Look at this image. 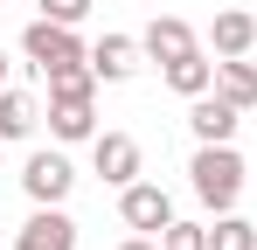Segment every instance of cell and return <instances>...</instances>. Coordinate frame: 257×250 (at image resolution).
I'll return each mask as SVG.
<instances>
[{
  "instance_id": "1",
  "label": "cell",
  "mask_w": 257,
  "mask_h": 250,
  "mask_svg": "<svg viewBox=\"0 0 257 250\" xmlns=\"http://www.w3.org/2000/svg\"><path fill=\"white\" fill-rule=\"evenodd\" d=\"M188 174H195V195H202L215 215H222V208H236V195H243V153H236L229 139H222V146H202Z\"/></svg>"
},
{
  "instance_id": "2",
  "label": "cell",
  "mask_w": 257,
  "mask_h": 250,
  "mask_svg": "<svg viewBox=\"0 0 257 250\" xmlns=\"http://www.w3.org/2000/svg\"><path fill=\"white\" fill-rule=\"evenodd\" d=\"M21 56H28V63H35V70H77V63H90V49L84 42H77V28H70V21H28V35H21Z\"/></svg>"
},
{
  "instance_id": "3",
  "label": "cell",
  "mask_w": 257,
  "mask_h": 250,
  "mask_svg": "<svg viewBox=\"0 0 257 250\" xmlns=\"http://www.w3.org/2000/svg\"><path fill=\"white\" fill-rule=\"evenodd\" d=\"M118 215H125V229H139V236H160L174 222V202H167V188L132 181V188H118Z\"/></svg>"
},
{
  "instance_id": "4",
  "label": "cell",
  "mask_w": 257,
  "mask_h": 250,
  "mask_svg": "<svg viewBox=\"0 0 257 250\" xmlns=\"http://www.w3.org/2000/svg\"><path fill=\"white\" fill-rule=\"evenodd\" d=\"M90 160H97V181H104V188H132V181H139V139L97 132V139H90Z\"/></svg>"
},
{
  "instance_id": "5",
  "label": "cell",
  "mask_w": 257,
  "mask_h": 250,
  "mask_svg": "<svg viewBox=\"0 0 257 250\" xmlns=\"http://www.w3.org/2000/svg\"><path fill=\"white\" fill-rule=\"evenodd\" d=\"M21 188H28V202H63L70 188H77V167L63 160V153H28V167H21Z\"/></svg>"
},
{
  "instance_id": "6",
  "label": "cell",
  "mask_w": 257,
  "mask_h": 250,
  "mask_svg": "<svg viewBox=\"0 0 257 250\" xmlns=\"http://www.w3.org/2000/svg\"><path fill=\"white\" fill-rule=\"evenodd\" d=\"M14 250H77V222L63 215V202H42L28 222H21Z\"/></svg>"
},
{
  "instance_id": "7",
  "label": "cell",
  "mask_w": 257,
  "mask_h": 250,
  "mask_svg": "<svg viewBox=\"0 0 257 250\" xmlns=\"http://www.w3.org/2000/svg\"><path fill=\"white\" fill-rule=\"evenodd\" d=\"M236 104L222 97V90H202V97H188V125H195V139L202 146H222V139H236Z\"/></svg>"
},
{
  "instance_id": "8",
  "label": "cell",
  "mask_w": 257,
  "mask_h": 250,
  "mask_svg": "<svg viewBox=\"0 0 257 250\" xmlns=\"http://www.w3.org/2000/svg\"><path fill=\"white\" fill-rule=\"evenodd\" d=\"M49 132H56L63 146L97 139V111H90V97H49Z\"/></svg>"
},
{
  "instance_id": "9",
  "label": "cell",
  "mask_w": 257,
  "mask_h": 250,
  "mask_svg": "<svg viewBox=\"0 0 257 250\" xmlns=\"http://www.w3.org/2000/svg\"><path fill=\"white\" fill-rule=\"evenodd\" d=\"M132 70H139V42L132 35H104L97 49H90V77L97 83H125Z\"/></svg>"
},
{
  "instance_id": "10",
  "label": "cell",
  "mask_w": 257,
  "mask_h": 250,
  "mask_svg": "<svg viewBox=\"0 0 257 250\" xmlns=\"http://www.w3.org/2000/svg\"><path fill=\"white\" fill-rule=\"evenodd\" d=\"M250 42H257V14H243V7H222L209 21V49L215 56H250Z\"/></svg>"
},
{
  "instance_id": "11",
  "label": "cell",
  "mask_w": 257,
  "mask_h": 250,
  "mask_svg": "<svg viewBox=\"0 0 257 250\" xmlns=\"http://www.w3.org/2000/svg\"><path fill=\"white\" fill-rule=\"evenodd\" d=\"M139 49H146L153 63H174V56H188V49H202V42H195V28H188L181 14H160V21H153V28L139 35Z\"/></svg>"
},
{
  "instance_id": "12",
  "label": "cell",
  "mask_w": 257,
  "mask_h": 250,
  "mask_svg": "<svg viewBox=\"0 0 257 250\" xmlns=\"http://www.w3.org/2000/svg\"><path fill=\"white\" fill-rule=\"evenodd\" d=\"M160 70H167V90H181V97H202V90H215V63L202 56V49L174 56V63H160Z\"/></svg>"
},
{
  "instance_id": "13",
  "label": "cell",
  "mask_w": 257,
  "mask_h": 250,
  "mask_svg": "<svg viewBox=\"0 0 257 250\" xmlns=\"http://www.w3.org/2000/svg\"><path fill=\"white\" fill-rule=\"evenodd\" d=\"M215 90H222L236 111H257V70L243 56H222V63H215Z\"/></svg>"
},
{
  "instance_id": "14",
  "label": "cell",
  "mask_w": 257,
  "mask_h": 250,
  "mask_svg": "<svg viewBox=\"0 0 257 250\" xmlns=\"http://www.w3.org/2000/svg\"><path fill=\"white\" fill-rule=\"evenodd\" d=\"M35 118H42V111H35L28 90H0V139H28Z\"/></svg>"
},
{
  "instance_id": "15",
  "label": "cell",
  "mask_w": 257,
  "mask_h": 250,
  "mask_svg": "<svg viewBox=\"0 0 257 250\" xmlns=\"http://www.w3.org/2000/svg\"><path fill=\"white\" fill-rule=\"evenodd\" d=\"M209 250H257V222H243V215L222 208V222L209 229Z\"/></svg>"
},
{
  "instance_id": "16",
  "label": "cell",
  "mask_w": 257,
  "mask_h": 250,
  "mask_svg": "<svg viewBox=\"0 0 257 250\" xmlns=\"http://www.w3.org/2000/svg\"><path fill=\"white\" fill-rule=\"evenodd\" d=\"M160 250H209V229H202V222H181V215H174L167 229H160Z\"/></svg>"
},
{
  "instance_id": "17",
  "label": "cell",
  "mask_w": 257,
  "mask_h": 250,
  "mask_svg": "<svg viewBox=\"0 0 257 250\" xmlns=\"http://www.w3.org/2000/svg\"><path fill=\"white\" fill-rule=\"evenodd\" d=\"M42 14H49V21H70V28H77V21L90 14V0H42Z\"/></svg>"
},
{
  "instance_id": "18",
  "label": "cell",
  "mask_w": 257,
  "mask_h": 250,
  "mask_svg": "<svg viewBox=\"0 0 257 250\" xmlns=\"http://www.w3.org/2000/svg\"><path fill=\"white\" fill-rule=\"evenodd\" d=\"M118 250H160V243H153V236H125Z\"/></svg>"
},
{
  "instance_id": "19",
  "label": "cell",
  "mask_w": 257,
  "mask_h": 250,
  "mask_svg": "<svg viewBox=\"0 0 257 250\" xmlns=\"http://www.w3.org/2000/svg\"><path fill=\"white\" fill-rule=\"evenodd\" d=\"M0 90H7V56H0Z\"/></svg>"
}]
</instances>
